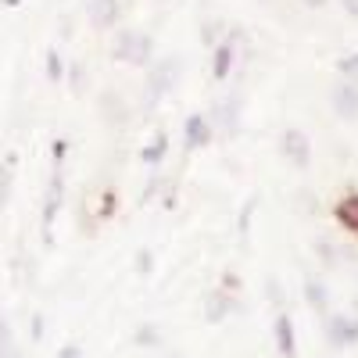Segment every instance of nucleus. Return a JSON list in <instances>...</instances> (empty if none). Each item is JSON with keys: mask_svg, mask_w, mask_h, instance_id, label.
<instances>
[{"mask_svg": "<svg viewBox=\"0 0 358 358\" xmlns=\"http://www.w3.org/2000/svg\"><path fill=\"white\" fill-rule=\"evenodd\" d=\"M151 50H155L151 36H147V33H133V29H126V33L115 40V57H118V62H129V65H147V62H151Z\"/></svg>", "mask_w": 358, "mask_h": 358, "instance_id": "obj_1", "label": "nucleus"}, {"mask_svg": "<svg viewBox=\"0 0 358 358\" xmlns=\"http://www.w3.org/2000/svg\"><path fill=\"white\" fill-rule=\"evenodd\" d=\"M176 79H179V62L176 57H162V62L151 69V79H147V101H158L162 94H169V90L176 86Z\"/></svg>", "mask_w": 358, "mask_h": 358, "instance_id": "obj_2", "label": "nucleus"}, {"mask_svg": "<svg viewBox=\"0 0 358 358\" xmlns=\"http://www.w3.org/2000/svg\"><path fill=\"white\" fill-rule=\"evenodd\" d=\"M283 155H287V162H290L294 169H308V162H312V143H308V136H305L301 129H287V133H283Z\"/></svg>", "mask_w": 358, "mask_h": 358, "instance_id": "obj_3", "label": "nucleus"}, {"mask_svg": "<svg viewBox=\"0 0 358 358\" xmlns=\"http://www.w3.org/2000/svg\"><path fill=\"white\" fill-rule=\"evenodd\" d=\"M334 111L344 118V122H355L358 118V86L355 83H341L334 90Z\"/></svg>", "mask_w": 358, "mask_h": 358, "instance_id": "obj_4", "label": "nucleus"}, {"mask_svg": "<svg viewBox=\"0 0 358 358\" xmlns=\"http://www.w3.org/2000/svg\"><path fill=\"white\" fill-rule=\"evenodd\" d=\"M86 15L97 29H111L118 18V0H86Z\"/></svg>", "mask_w": 358, "mask_h": 358, "instance_id": "obj_5", "label": "nucleus"}, {"mask_svg": "<svg viewBox=\"0 0 358 358\" xmlns=\"http://www.w3.org/2000/svg\"><path fill=\"white\" fill-rule=\"evenodd\" d=\"M330 341H334L337 348H348V344H355V341H358V319L337 315V319L330 322Z\"/></svg>", "mask_w": 358, "mask_h": 358, "instance_id": "obj_6", "label": "nucleus"}, {"mask_svg": "<svg viewBox=\"0 0 358 358\" xmlns=\"http://www.w3.org/2000/svg\"><path fill=\"white\" fill-rule=\"evenodd\" d=\"M101 115L108 118V122L111 126H122L126 122V101L122 97H118V94H111V90H108V94H101Z\"/></svg>", "mask_w": 358, "mask_h": 358, "instance_id": "obj_7", "label": "nucleus"}, {"mask_svg": "<svg viewBox=\"0 0 358 358\" xmlns=\"http://www.w3.org/2000/svg\"><path fill=\"white\" fill-rule=\"evenodd\" d=\"M233 69V43H219L215 47V65H212V76L215 79H226Z\"/></svg>", "mask_w": 358, "mask_h": 358, "instance_id": "obj_8", "label": "nucleus"}, {"mask_svg": "<svg viewBox=\"0 0 358 358\" xmlns=\"http://www.w3.org/2000/svg\"><path fill=\"white\" fill-rule=\"evenodd\" d=\"M276 344H280L283 358H294V330H290V319L287 315L276 319Z\"/></svg>", "mask_w": 358, "mask_h": 358, "instance_id": "obj_9", "label": "nucleus"}, {"mask_svg": "<svg viewBox=\"0 0 358 358\" xmlns=\"http://www.w3.org/2000/svg\"><path fill=\"white\" fill-rule=\"evenodd\" d=\"M337 219H341L348 229H358V194H351V197H344V201L337 204Z\"/></svg>", "mask_w": 358, "mask_h": 358, "instance_id": "obj_10", "label": "nucleus"}, {"mask_svg": "<svg viewBox=\"0 0 358 358\" xmlns=\"http://www.w3.org/2000/svg\"><path fill=\"white\" fill-rule=\"evenodd\" d=\"M208 133H212V129H208V122H204L201 115H194L190 122H187V143L190 147H204L208 143Z\"/></svg>", "mask_w": 358, "mask_h": 358, "instance_id": "obj_11", "label": "nucleus"}, {"mask_svg": "<svg viewBox=\"0 0 358 358\" xmlns=\"http://www.w3.org/2000/svg\"><path fill=\"white\" fill-rule=\"evenodd\" d=\"M226 312H229V297L226 294H208V308H204V315H208V322H219V319H226Z\"/></svg>", "mask_w": 358, "mask_h": 358, "instance_id": "obj_12", "label": "nucleus"}, {"mask_svg": "<svg viewBox=\"0 0 358 358\" xmlns=\"http://www.w3.org/2000/svg\"><path fill=\"white\" fill-rule=\"evenodd\" d=\"M305 297H308L312 308H319V312L326 308V287H319V280H308L305 283Z\"/></svg>", "mask_w": 358, "mask_h": 358, "instance_id": "obj_13", "label": "nucleus"}, {"mask_svg": "<svg viewBox=\"0 0 358 358\" xmlns=\"http://www.w3.org/2000/svg\"><path fill=\"white\" fill-rule=\"evenodd\" d=\"M11 197V165H0V208Z\"/></svg>", "mask_w": 358, "mask_h": 358, "instance_id": "obj_14", "label": "nucleus"}, {"mask_svg": "<svg viewBox=\"0 0 358 358\" xmlns=\"http://www.w3.org/2000/svg\"><path fill=\"white\" fill-rule=\"evenodd\" d=\"M136 344H158V330H155V326H140V330H136Z\"/></svg>", "mask_w": 358, "mask_h": 358, "instance_id": "obj_15", "label": "nucleus"}, {"mask_svg": "<svg viewBox=\"0 0 358 358\" xmlns=\"http://www.w3.org/2000/svg\"><path fill=\"white\" fill-rule=\"evenodd\" d=\"M265 287H268V297H273L276 305H283V290H280V283H276V280H268Z\"/></svg>", "mask_w": 358, "mask_h": 358, "instance_id": "obj_16", "label": "nucleus"}, {"mask_svg": "<svg viewBox=\"0 0 358 358\" xmlns=\"http://www.w3.org/2000/svg\"><path fill=\"white\" fill-rule=\"evenodd\" d=\"M4 348H11V330L4 326V315H0V351H4Z\"/></svg>", "mask_w": 358, "mask_h": 358, "instance_id": "obj_17", "label": "nucleus"}, {"mask_svg": "<svg viewBox=\"0 0 358 358\" xmlns=\"http://www.w3.org/2000/svg\"><path fill=\"white\" fill-rule=\"evenodd\" d=\"M341 72H358V54H355V57H344V62H341Z\"/></svg>", "mask_w": 358, "mask_h": 358, "instance_id": "obj_18", "label": "nucleus"}, {"mask_svg": "<svg viewBox=\"0 0 358 358\" xmlns=\"http://www.w3.org/2000/svg\"><path fill=\"white\" fill-rule=\"evenodd\" d=\"M57 358H83V351L69 344V348H62V351H57Z\"/></svg>", "mask_w": 358, "mask_h": 358, "instance_id": "obj_19", "label": "nucleus"}, {"mask_svg": "<svg viewBox=\"0 0 358 358\" xmlns=\"http://www.w3.org/2000/svg\"><path fill=\"white\" fill-rule=\"evenodd\" d=\"M344 11H348V15H355V18H358V0H344Z\"/></svg>", "mask_w": 358, "mask_h": 358, "instance_id": "obj_20", "label": "nucleus"}, {"mask_svg": "<svg viewBox=\"0 0 358 358\" xmlns=\"http://www.w3.org/2000/svg\"><path fill=\"white\" fill-rule=\"evenodd\" d=\"M50 76H54V79L62 76V65H57V57H54V54H50Z\"/></svg>", "mask_w": 358, "mask_h": 358, "instance_id": "obj_21", "label": "nucleus"}, {"mask_svg": "<svg viewBox=\"0 0 358 358\" xmlns=\"http://www.w3.org/2000/svg\"><path fill=\"white\" fill-rule=\"evenodd\" d=\"M0 358H22V355H18L15 348H4V351H0Z\"/></svg>", "mask_w": 358, "mask_h": 358, "instance_id": "obj_22", "label": "nucleus"}, {"mask_svg": "<svg viewBox=\"0 0 358 358\" xmlns=\"http://www.w3.org/2000/svg\"><path fill=\"white\" fill-rule=\"evenodd\" d=\"M301 4H305V8H322L326 0H301Z\"/></svg>", "mask_w": 358, "mask_h": 358, "instance_id": "obj_23", "label": "nucleus"}, {"mask_svg": "<svg viewBox=\"0 0 358 358\" xmlns=\"http://www.w3.org/2000/svg\"><path fill=\"white\" fill-rule=\"evenodd\" d=\"M0 4H18V0H0Z\"/></svg>", "mask_w": 358, "mask_h": 358, "instance_id": "obj_24", "label": "nucleus"}]
</instances>
